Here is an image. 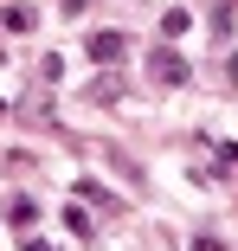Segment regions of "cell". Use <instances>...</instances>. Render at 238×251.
<instances>
[{"label":"cell","instance_id":"obj_4","mask_svg":"<svg viewBox=\"0 0 238 251\" xmlns=\"http://www.w3.org/2000/svg\"><path fill=\"white\" fill-rule=\"evenodd\" d=\"M193 251H225V245H219V238H200V245H193Z\"/></svg>","mask_w":238,"mask_h":251},{"label":"cell","instance_id":"obj_2","mask_svg":"<svg viewBox=\"0 0 238 251\" xmlns=\"http://www.w3.org/2000/svg\"><path fill=\"white\" fill-rule=\"evenodd\" d=\"M155 77H161V84H180V77H187V65H180L174 52H155Z\"/></svg>","mask_w":238,"mask_h":251},{"label":"cell","instance_id":"obj_1","mask_svg":"<svg viewBox=\"0 0 238 251\" xmlns=\"http://www.w3.org/2000/svg\"><path fill=\"white\" fill-rule=\"evenodd\" d=\"M90 58H122V32H90Z\"/></svg>","mask_w":238,"mask_h":251},{"label":"cell","instance_id":"obj_3","mask_svg":"<svg viewBox=\"0 0 238 251\" xmlns=\"http://www.w3.org/2000/svg\"><path fill=\"white\" fill-rule=\"evenodd\" d=\"M0 26H7V32H26V26H32V13H26V7H7V20H0Z\"/></svg>","mask_w":238,"mask_h":251}]
</instances>
